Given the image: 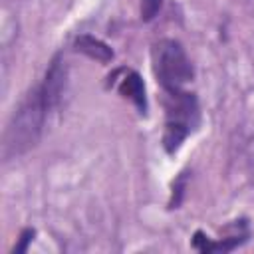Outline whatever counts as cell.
Segmentation results:
<instances>
[{"label":"cell","mask_w":254,"mask_h":254,"mask_svg":"<svg viewBox=\"0 0 254 254\" xmlns=\"http://www.w3.org/2000/svg\"><path fill=\"white\" fill-rule=\"evenodd\" d=\"M67 79V67L62 54H56L50 62L44 79L24 97L18 109L12 113L4 137H2V159L10 161L30 151L42 137L48 117L58 109Z\"/></svg>","instance_id":"cell-1"},{"label":"cell","mask_w":254,"mask_h":254,"mask_svg":"<svg viewBox=\"0 0 254 254\" xmlns=\"http://www.w3.org/2000/svg\"><path fill=\"white\" fill-rule=\"evenodd\" d=\"M153 67L155 75L165 91L183 89L194 75L192 64L185 48L177 40H161L153 46Z\"/></svg>","instance_id":"cell-2"},{"label":"cell","mask_w":254,"mask_h":254,"mask_svg":"<svg viewBox=\"0 0 254 254\" xmlns=\"http://www.w3.org/2000/svg\"><path fill=\"white\" fill-rule=\"evenodd\" d=\"M185 189H187V177L185 173H181V177L177 179V183L173 185V198H171V208L179 206L181 204V198L185 194Z\"/></svg>","instance_id":"cell-7"},{"label":"cell","mask_w":254,"mask_h":254,"mask_svg":"<svg viewBox=\"0 0 254 254\" xmlns=\"http://www.w3.org/2000/svg\"><path fill=\"white\" fill-rule=\"evenodd\" d=\"M121 71H123V75H121V79L117 83L119 95H123L125 99L133 101L135 107L141 113H145L147 111V93H145V83H143L141 75L137 71H133V69H121Z\"/></svg>","instance_id":"cell-4"},{"label":"cell","mask_w":254,"mask_h":254,"mask_svg":"<svg viewBox=\"0 0 254 254\" xmlns=\"http://www.w3.org/2000/svg\"><path fill=\"white\" fill-rule=\"evenodd\" d=\"M73 48H75L77 52L85 54L87 58H91V60H95V62H101V64H107V62L113 60V50H111L105 42H101L99 38L89 36V34L77 36L75 42H73Z\"/></svg>","instance_id":"cell-5"},{"label":"cell","mask_w":254,"mask_h":254,"mask_svg":"<svg viewBox=\"0 0 254 254\" xmlns=\"http://www.w3.org/2000/svg\"><path fill=\"white\" fill-rule=\"evenodd\" d=\"M165 109H167V123H165V135H163V147L167 153H175L183 141L189 137L192 125L196 123L198 105L192 93L177 89V91H165Z\"/></svg>","instance_id":"cell-3"},{"label":"cell","mask_w":254,"mask_h":254,"mask_svg":"<svg viewBox=\"0 0 254 254\" xmlns=\"http://www.w3.org/2000/svg\"><path fill=\"white\" fill-rule=\"evenodd\" d=\"M34 234H36V232H34L32 228H24L22 234H20V242L14 246V252H18V254H20V252H26V248H28V244L32 242Z\"/></svg>","instance_id":"cell-8"},{"label":"cell","mask_w":254,"mask_h":254,"mask_svg":"<svg viewBox=\"0 0 254 254\" xmlns=\"http://www.w3.org/2000/svg\"><path fill=\"white\" fill-rule=\"evenodd\" d=\"M163 6V0H141V20L151 22Z\"/></svg>","instance_id":"cell-6"}]
</instances>
